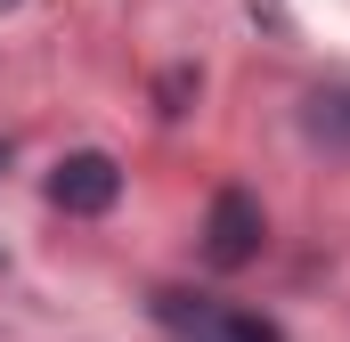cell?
Instances as JSON below:
<instances>
[{"label":"cell","instance_id":"7a4b0ae2","mask_svg":"<svg viewBox=\"0 0 350 342\" xmlns=\"http://www.w3.org/2000/svg\"><path fill=\"white\" fill-rule=\"evenodd\" d=\"M49 204H57L66 220H98V212H114V204H122V163H114L106 147H74V155H57V171H49Z\"/></svg>","mask_w":350,"mask_h":342},{"label":"cell","instance_id":"6da1fadb","mask_svg":"<svg viewBox=\"0 0 350 342\" xmlns=\"http://www.w3.org/2000/svg\"><path fill=\"white\" fill-rule=\"evenodd\" d=\"M269 245V212L253 187H220L212 196V212H204V261L212 269H253Z\"/></svg>","mask_w":350,"mask_h":342},{"label":"cell","instance_id":"3957f363","mask_svg":"<svg viewBox=\"0 0 350 342\" xmlns=\"http://www.w3.org/2000/svg\"><path fill=\"white\" fill-rule=\"evenodd\" d=\"M301 131L318 139V147H350V82H326L301 98Z\"/></svg>","mask_w":350,"mask_h":342},{"label":"cell","instance_id":"277c9868","mask_svg":"<svg viewBox=\"0 0 350 342\" xmlns=\"http://www.w3.org/2000/svg\"><path fill=\"white\" fill-rule=\"evenodd\" d=\"M220 342H285V334L269 326L261 310H237V302H220Z\"/></svg>","mask_w":350,"mask_h":342},{"label":"cell","instance_id":"52a82bcc","mask_svg":"<svg viewBox=\"0 0 350 342\" xmlns=\"http://www.w3.org/2000/svg\"><path fill=\"white\" fill-rule=\"evenodd\" d=\"M0 8H16V0H0Z\"/></svg>","mask_w":350,"mask_h":342},{"label":"cell","instance_id":"5b68a950","mask_svg":"<svg viewBox=\"0 0 350 342\" xmlns=\"http://www.w3.org/2000/svg\"><path fill=\"white\" fill-rule=\"evenodd\" d=\"M187 98H196V66H172V74L155 82V106H163V114H187Z\"/></svg>","mask_w":350,"mask_h":342},{"label":"cell","instance_id":"8992f818","mask_svg":"<svg viewBox=\"0 0 350 342\" xmlns=\"http://www.w3.org/2000/svg\"><path fill=\"white\" fill-rule=\"evenodd\" d=\"M0 171H8V139H0Z\"/></svg>","mask_w":350,"mask_h":342}]
</instances>
